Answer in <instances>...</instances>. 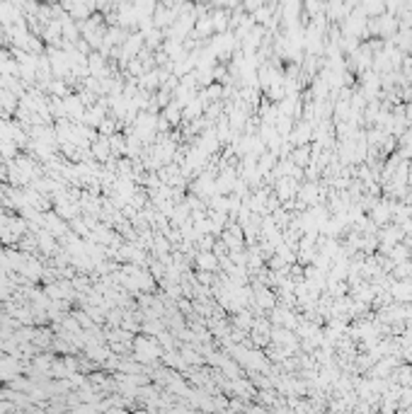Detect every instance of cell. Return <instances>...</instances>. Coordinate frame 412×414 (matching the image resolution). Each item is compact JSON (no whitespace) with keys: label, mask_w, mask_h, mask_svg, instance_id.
<instances>
[{"label":"cell","mask_w":412,"mask_h":414,"mask_svg":"<svg viewBox=\"0 0 412 414\" xmlns=\"http://www.w3.org/2000/svg\"><path fill=\"white\" fill-rule=\"evenodd\" d=\"M136 356L143 358V361H146V358H155V356H158V349H155L150 342H146V339H138V342H136Z\"/></svg>","instance_id":"obj_1"},{"label":"cell","mask_w":412,"mask_h":414,"mask_svg":"<svg viewBox=\"0 0 412 414\" xmlns=\"http://www.w3.org/2000/svg\"><path fill=\"white\" fill-rule=\"evenodd\" d=\"M291 138H294V143H298V146L308 143V138H310V124H298Z\"/></svg>","instance_id":"obj_2"},{"label":"cell","mask_w":412,"mask_h":414,"mask_svg":"<svg viewBox=\"0 0 412 414\" xmlns=\"http://www.w3.org/2000/svg\"><path fill=\"white\" fill-rule=\"evenodd\" d=\"M294 162L296 165H308V148H298L294 153Z\"/></svg>","instance_id":"obj_3"},{"label":"cell","mask_w":412,"mask_h":414,"mask_svg":"<svg viewBox=\"0 0 412 414\" xmlns=\"http://www.w3.org/2000/svg\"><path fill=\"white\" fill-rule=\"evenodd\" d=\"M199 264H202V266H208V269H213V266H216V262H213V257H211V255H204Z\"/></svg>","instance_id":"obj_4"}]
</instances>
